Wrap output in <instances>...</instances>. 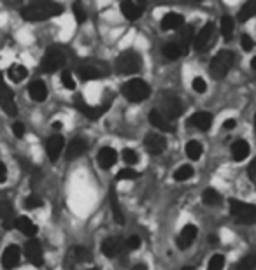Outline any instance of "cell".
Instances as JSON below:
<instances>
[{"label":"cell","mask_w":256,"mask_h":270,"mask_svg":"<svg viewBox=\"0 0 256 270\" xmlns=\"http://www.w3.org/2000/svg\"><path fill=\"white\" fill-rule=\"evenodd\" d=\"M181 270H193L191 267H184V268H181Z\"/></svg>","instance_id":"cell-54"},{"label":"cell","mask_w":256,"mask_h":270,"mask_svg":"<svg viewBox=\"0 0 256 270\" xmlns=\"http://www.w3.org/2000/svg\"><path fill=\"white\" fill-rule=\"evenodd\" d=\"M125 244H126V248H128V249H134V251H135V249H139V248H140V237H137V235L128 237Z\"/></svg>","instance_id":"cell-47"},{"label":"cell","mask_w":256,"mask_h":270,"mask_svg":"<svg viewBox=\"0 0 256 270\" xmlns=\"http://www.w3.org/2000/svg\"><path fill=\"white\" fill-rule=\"evenodd\" d=\"M254 169H256V162H253L249 165V179L251 181H254Z\"/></svg>","instance_id":"cell-51"},{"label":"cell","mask_w":256,"mask_h":270,"mask_svg":"<svg viewBox=\"0 0 256 270\" xmlns=\"http://www.w3.org/2000/svg\"><path fill=\"white\" fill-rule=\"evenodd\" d=\"M14 228H18V230L27 237H35V233H37V224L32 223V221L28 218H25V216H22V218H16Z\"/></svg>","instance_id":"cell-27"},{"label":"cell","mask_w":256,"mask_h":270,"mask_svg":"<svg viewBox=\"0 0 256 270\" xmlns=\"http://www.w3.org/2000/svg\"><path fill=\"white\" fill-rule=\"evenodd\" d=\"M197 227L195 224H186V227L183 228V232H181L179 239H177V248L179 249H186L188 245H191V242L195 240L197 237Z\"/></svg>","instance_id":"cell-18"},{"label":"cell","mask_w":256,"mask_h":270,"mask_svg":"<svg viewBox=\"0 0 256 270\" xmlns=\"http://www.w3.org/2000/svg\"><path fill=\"white\" fill-rule=\"evenodd\" d=\"M254 268H256V260H254L253 255L246 256L237 267V270H254Z\"/></svg>","instance_id":"cell-40"},{"label":"cell","mask_w":256,"mask_h":270,"mask_svg":"<svg viewBox=\"0 0 256 270\" xmlns=\"http://www.w3.org/2000/svg\"><path fill=\"white\" fill-rule=\"evenodd\" d=\"M163 55H165V58H168V60H177L183 53H181L177 42H168L163 46Z\"/></svg>","instance_id":"cell-33"},{"label":"cell","mask_w":256,"mask_h":270,"mask_svg":"<svg viewBox=\"0 0 256 270\" xmlns=\"http://www.w3.org/2000/svg\"><path fill=\"white\" fill-rule=\"evenodd\" d=\"M123 160H125V163H128V165H135V163L139 162V154L137 151L130 149V147H126V149H123Z\"/></svg>","instance_id":"cell-38"},{"label":"cell","mask_w":256,"mask_h":270,"mask_svg":"<svg viewBox=\"0 0 256 270\" xmlns=\"http://www.w3.org/2000/svg\"><path fill=\"white\" fill-rule=\"evenodd\" d=\"M251 67H253L254 71H256V58H253V60H251Z\"/></svg>","instance_id":"cell-53"},{"label":"cell","mask_w":256,"mask_h":270,"mask_svg":"<svg viewBox=\"0 0 256 270\" xmlns=\"http://www.w3.org/2000/svg\"><path fill=\"white\" fill-rule=\"evenodd\" d=\"M74 16H76L77 23H84V19H86V12H84V9H82L81 4H74Z\"/></svg>","instance_id":"cell-45"},{"label":"cell","mask_w":256,"mask_h":270,"mask_svg":"<svg viewBox=\"0 0 256 270\" xmlns=\"http://www.w3.org/2000/svg\"><path fill=\"white\" fill-rule=\"evenodd\" d=\"M76 107L79 112L84 114L88 120H98L100 116H104V112L109 107V104L107 105H100V107H92V105L84 104V102H76Z\"/></svg>","instance_id":"cell-17"},{"label":"cell","mask_w":256,"mask_h":270,"mask_svg":"<svg viewBox=\"0 0 256 270\" xmlns=\"http://www.w3.org/2000/svg\"><path fill=\"white\" fill-rule=\"evenodd\" d=\"M25 256H27V260L30 261L32 265H35V267H40V265L44 263L42 245H40V242H37L35 239L28 240L27 245H25Z\"/></svg>","instance_id":"cell-9"},{"label":"cell","mask_w":256,"mask_h":270,"mask_svg":"<svg viewBox=\"0 0 256 270\" xmlns=\"http://www.w3.org/2000/svg\"><path fill=\"white\" fill-rule=\"evenodd\" d=\"M0 218L4 221V228H6V230H12V228H14L16 218H14V212H12L9 204H6V202L0 204Z\"/></svg>","instance_id":"cell-28"},{"label":"cell","mask_w":256,"mask_h":270,"mask_svg":"<svg viewBox=\"0 0 256 270\" xmlns=\"http://www.w3.org/2000/svg\"><path fill=\"white\" fill-rule=\"evenodd\" d=\"M132 270H147V265H144V263H137V265H134V267H132Z\"/></svg>","instance_id":"cell-52"},{"label":"cell","mask_w":256,"mask_h":270,"mask_svg":"<svg viewBox=\"0 0 256 270\" xmlns=\"http://www.w3.org/2000/svg\"><path fill=\"white\" fill-rule=\"evenodd\" d=\"M184 18L177 12H168L162 18V28L163 30H176V28L183 27Z\"/></svg>","instance_id":"cell-25"},{"label":"cell","mask_w":256,"mask_h":270,"mask_svg":"<svg viewBox=\"0 0 256 270\" xmlns=\"http://www.w3.org/2000/svg\"><path fill=\"white\" fill-rule=\"evenodd\" d=\"M88 149V144H86L84 139H74V141H70V144L67 146V158L69 160H74L77 156H81L84 151Z\"/></svg>","instance_id":"cell-23"},{"label":"cell","mask_w":256,"mask_h":270,"mask_svg":"<svg viewBox=\"0 0 256 270\" xmlns=\"http://www.w3.org/2000/svg\"><path fill=\"white\" fill-rule=\"evenodd\" d=\"M61 83L65 84V88H67V89L76 88V81L72 79V74H70V72H61Z\"/></svg>","instance_id":"cell-44"},{"label":"cell","mask_w":256,"mask_h":270,"mask_svg":"<svg viewBox=\"0 0 256 270\" xmlns=\"http://www.w3.org/2000/svg\"><path fill=\"white\" fill-rule=\"evenodd\" d=\"M249 144L244 141V139H239L232 144V154H233V160L235 162H242L249 156Z\"/></svg>","instance_id":"cell-26"},{"label":"cell","mask_w":256,"mask_h":270,"mask_svg":"<svg viewBox=\"0 0 256 270\" xmlns=\"http://www.w3.org/2000/svg\"><path fill=\"white\" fill-rule=\"evenodd\" d=\"M0 107L6 110V114H9V116H16V112H18V109H16V102H14V95H12V92L7 88L2 72H0Z\"/></svg>","instance_id":"cell-8"},{"label":"cell","mask_w":256,"mask_h":270,"mask_svg":"<svg viewBox=\"0 0 256 270\" xmlns=\"http://www.w3.org/2000/svg\"><path fill=\"white\" fill-rule=\"evenodd\" d=\"M88 270H98V268H88Z\"/></svg>","instance_id":"cell-55"},{"label":"cell","mask_w":256,"mask_h":270,"mask_svg":"<svg viewBox=\"0 0 256 270\" xmlns=\"http://www.w3.org/2000/svg\"><path fill=\"white\" fill-rule=\"evenodd\" d=\"M184 151H186L188 158L198 160L200 158V154H202V144H198L197 141H189L186 144V147H184Z\"/></svg>","instance_id":"cell-34"},{"label":"cell","mask_w":256,"mask_h":270,"mask_svg":"<svg viewBox=\"0 0 256 270\" xmlns=\"http://www.w3.org/2000/svg\"><path fill=\"white\" fill-rule=\"evenodd\" d=\"M191 86H193V89H195L197 93H205V92H207V83H205L202 77H195Z\"/></svg>","instance_id":"cell-42"},{"label":"cell","mask_w":256,"mask_h":270,"mask_svg":"<svg viewBox=\"0 0 256 270\" xmlns=\"http://www.w3.org/2000/svg\"><path fill=\"white\" fill-rule=\"evenodd\" d=\"M116 160H118V154H116V151L113 149V147H102L100 151H98V154H97V162H98V165H100V169H111V167L116 163Z\"/></svg>","instance_id":"cell-14"},{"label":"cell","mask_w":256,"mask_h":270,"mask_svg":"<svg viewBox=\"0 0 256 270\" xmlns=\"http://www.w3.org/2000/svg\"><path fill=\"white\" fill-rule=\"evenodd\" d=\"M254 12H256L254 4H253V2H249V4H246V6L241 9V12H239V18H241V21H247V19L253 18Z\"/></svg>","instance_id":"cell-36"},{"label":"cell","mask_w":256,"mask_h":270,"mask_svg":"<svg viewBox=\"0 0 256 270\" xmlns=\"http://www.w3.org/2000/svg\"><path fill=\"white\" fill-rule=\"evenodd\" d=\"M235 125H237V123H235V120H226L225 123H223V128H225V130H232V128H235Z\"/></svg>","instance_id":"cell-50"},{"label":"cell","mask_w":256,"mask_h":270,"mask_svg":"<svg viewBox=\"0 0 256 270\" xmlns=\"http://www.w3.org/2000/svg\"><path fill=\"white\" fill-rule=\"evenodd\" d=\"M193 174H195V170H193L191 165H183L174 172V179L176 181H188V179L193 177Z\"/></svg>","instance_id":"cell-32"},{"label":"cell","mask_w":256,"mask_h":270,"mask_svg":"<svg viewBox=\"0 0 256 270\" xmlns=\"http://www.w3.org/2000/svg\"><path fill=\"white\" fill-rule=\"evenodd\" d=\"M61 12H63V7L56 2H34L23 7L22 16L27 21H44V19L55 18Z\"/></svg>","instance_id":"cell-1"},{"label":"cell","mask_w":256,"mask_h":270,"mask_svg":"<svg viewBox=\"0 0 256 270\" xmlns=\"http://www.w3.org/2000/svg\"><path fill=\"white\" fill-rule=\"evenodd\" d=\"M140 56L139 53L132 51V49H128V51H123L121 55L118 56L116 61H114V67H116V71L119 74H135L140 69Z\"/></svg>","instance_id":"cell-5"},{"label":"cell","mask_w":256,"mask_h":270,"mask_svg":"<svg viewBox=\"0 0 256 270\" xmlns=\"http://www.w3.org/2000/svg\"><path fill=\"white\" fill-rule=\"evenodd\" d=\"M202 200H204L205 206H220L221 195L218 193L216 190H212V188H207V190L204 191V195H202Z\"/></svg>","instance_id":"cell-31"},{"label":"cell","mask_w":256,"mask_h":270,"mask_svg":"<svg viewBox=\"0 0 256 270\" xmlns=\"http://www.w3.org/2000/svg\"><path fill=\"white\" fill-rule=\"evenodd\" d=\"M6 179H7V169H6V165L0 162V183H6Z\"/></svg>","instance_id":"cell-49"},{"label":"cell","mask_w":256,"mask_h":270,"mask_svg":"<svg viewBox=\"0 0 256 270\" xmlns=\"http://www.w3.org/2000/svg\"><path fill=\"white\" fill-rule=\"evenodd\" d=\"M79 76H81L82 81H97V79H102L105 74L102 71H98V69H95V67H81Z\"/></svg>","instance_id":"cell-30"},{"label":"cell","mask_w":256,"mask_h":270,"mask_svg":"<svg viewBox=\"0 0 256 270\" xmlns=\"http://www.w3.org/2000/svg\"><path fill=\"white\" fill-rule=\"evenodd\" d=\"M193 39H195V28L191 27V25H188V27L183 28V32H181V37H179V42H177V46H179L181 53H186L188 48L193 44Z\"/></svg>","instance_id":"cell-24"},{"label":"cell","mask_w":256,"mask_h":270,"mask_svg":"<svg viewBox=\"0 0 256 270\" xmlns=\"http://www.w3.org/2000/svg\"><path fill=\"white\" fill-rule=\"evenodd\" d=\"M150 121H151V125L155 126V128L162 130V132H168V133H170V132H174V130H176L174 123L168 121L158 109H153L151 112H150Z\"/></svg>","instance_id":"cell-12"},{"label":"cell","mask_w":256,"mask_h":270,"mask_svg":"<svg viewBox=\"0 0 256 270\" xmlns=\"http://www.w3.org/2000/svg\"><path fill=\"white\" fill-rule=\"evenodd\" d=\"M123 245H125V242H123L119 237L118 239L116 237H111V239H105L104 244H102V253H104L107 258H114L123 251Z\"/></svg>","instance_id":"cell-16"},{"label":"cell","mask_w":256,"mask_h":270,"mask_svg":"<svg viewBox=\"0 0 256 270\" xmlns=\"http://www.w3.org/2000/svg\"><path fill=\"white\" fill-rule=\"evenodd\" d=\"M12 133H14V137L22 139L23 135H25V125H23V123H18V121H16L14 125H12Z\"/></svg>","instance_id":"cell-48"},{"label":"cell","mask_w":256,"mask_h":270,"mask_svg":"<svg viewBox=\"0 0 256 270\" xmlns=\"http://www.w3.org/2000/svg\"><path fill=\"white\" fill-rule=\"evenodd\" d=\"M230 211H232V216L237 223H241V224L254 223L256 209L254 206H251V204L239 202V200H230Z\"/></svg>","instance_id":"cell-6"},{"label":"cell","mask_w":256,"mask_h":270,"mask_svg":"<svg viewBox=\"0 0 256 270\" xmlns=\"http://www.w3.org/2000/svg\"><path fill=\"white\" fill-rule=\"evenodd\" d=\"M121 12L126 19H130V21H137L140 16H142L144 7L140 6V4H135V2H123Z\"/></svg>","instance_id":"cell-20"},{"label":"cell","mask_w":256,"mask_h":270,"mask_svg":"<svg viewBox=\"0 0 256 270\" xmlns=\"http://www.w3.org/2000/svg\"><path fill=\"white\" fill-rule=\"evenodd\" d=\"M70 255H72V258L76 261H86L90 258V251L86 248H81V245H77V248H72Z\"/></svg>","instance_id":"cell-37"},{"label":"cell","mask_w":256,"mask_h":270,"mask_svg":"<svg viewBox=\"0 0 256 270\" xmlns=\"http://www.w3.org/2000/svg\"><path fill=\"white\" fill-rule=\"evenodd\" d=\"M188 125L197 126L198 130H209L210 125H212V116H210L209 112H205V110H202V112H195L191 118H189Z\"/></svg>","instance_id":"cell-19"},{"label":"cell","mask_w":256,"mask_h":270,"mask_svg":"<svg viewBox=\"0 0 256 270\" xmlns=\"http://www.w3.org/2000/svg\"><path fill=\"white\" fill-rule=\"evenodd\" d=\"M223 267H225V256L214 255L212 258H210L207 270H223Z\"/></svg>","instance_id":"cell-39"},{"label":"cell","mask_w":256,"mask_h":270,"mask_svg":"<svg viewBox=\"0 0 256 270\" xmlns=\"http://www.w3.org/2000/svg\"><path fill=\"white\" fill-rule=\"evenodd\" d=\"M28 95L34 102H44L48 97V88L46 84L42 83V81H34V83H30L28 86Z\"/></svg>","instance_id":"cell-21"},{"label":"cell","mask_w":256,"mask_h":270,"mask_svg":"<svg viewBox=\"0 0 256 270\" xmlns=\"http://www.w3.org/2000/svg\"><path fill=\"white\" fill-rule=\"evenodd\" d=\"M109 200H111V207H113V214H114V221L119 224L125 223V216H123V209H121V204H119V198H118V193H116V188H111L109 191Z\"/></svg>","instance_id":"cell-22"},{"label":"cell","mask_w":256,"mask_h":270,"mask_svg":"<svg viewBox=\"0 0 256 270\" xmlns=\"http://www.w3.org/2000/svg\"><path fill=\"white\" fill-rule=\"evenodd\" d=\"M233 61H235L233 53L228 51V49H223V51L218 53V55L212 58V61H210V67H209L210 76H212L214 79H223V77L230 72Z\"/></svg>","instance_id":"cell-3"},{"label":"cell","mask_w":256,"mask_h":270,"mask_svg":"<svg viewBox=\"0 0 256 270\" xmlns=\"http://www.w3.org/2000/svg\"><path fill=\"white\" fill-rule=\"evenodd\" d=\"M42 206V200L39 198L37 195H28L27 198H25V207L27 209H37V207H40Z\"/></svg>","instance_id":"cell-41"},{"label":"cell","mask_w":256,"mask_h":270,"mask_svg":"<svg viewBox=\"0 0 256 270\" xmlns=\"http://www.w3.org/2000/svg\"><path fill=\"white\" fill-rule=\"evenodd\" d=\"M139 177V172H135L134 169H123L121 172H118V179L123 181V179H135Z\"/></svg>","instance_id":"cell-43"},{"label":"cell","mask_w":256,"mask_h":270,"mask_svg":"<svg viewBox=\"0 0 256 270\" xmlns=\"http://www.w3.org/2000/svg\"><path fill=\"white\" fill-rule=\"evenodd\" d=\"M18 263H19V248H18V245H14V244L7 245V248L4 249V253H2L4 268L11 270V268H14Z\"/></svg>","instance_id":"cell-13"},{"label":"cell","mask_w":256,"mask_h":270,"mask_svg":"<svg viewBox=\"0 0 256 270\" xmlns=\"http://www.w3.org/2000/svg\"><path fill=\"white\" fill-rule=\"evenodd\" d=\"M158 110L167 118L168 121L174 123V120H177V118L183 114V102H181V98L174 95V93L165 92V93H162V100H160Z\"/></svg>","instance_id":"cell-4"},{"label":"cell","mask_w":256,"mask_h":270,"mask_svg":"<svg viewBox=\"0 0 256 270\" xmlns=\"http://www.w3.org/2000/svg\"><path fill=\"white\" fill-rule=\"evenodd\" d=\"M144 144H146L147 151L151 154H162L167 147V141H165L163 135L160 133H150L146 139H144Z\"/></svg>","instance_id":"cell-10"},{"label":"cell","mask_w":256,"mask_h":270,"mask_svg":"<svg viewBox=\"0 0 256 270\" xmlns=\"http://www.w3.org/2000/svg\"><path fill=\"white\" fill-rule=\"evenodd\" d=\"M233 32V19L230 18V16H223L221 18V34L225 39H230V35H232Z\"/></svg>","instance_id":"cell-35"},{"label":"cell","mask_w":256,"mask_h":270,"mask_svg":"<svg viewBox=\"0 0 256 270\" xmlns=\"http://www.w3.org/2000/svg\"><path fill=\"white\" fill-rule=\"evenodd\" d=\"M121 93L125 95L128 102H134V104H139V102L146 100L151 93V88L146 81L142 79H130L128 83L123 84Z\"/></svg>","instance_id":"cell-2"},{"label":"cell","mask_w":256,"mask_h":270,"mask_svg":"<svg viewBox=\"0 0 256 270\" xmlns=\"http://www.w3.org/2000/svg\"><path fill=\"white\" fill-rule=\"evenodd\" d=\"M65 146V139L61 137V135H53V137H49L46 141V153L51 162H56L61 153V149H63Z\"/></svg>","instance_id":"cell-11"},{"label":"cell","mask_w":256,"mask_h":270,"mask_svg":"<svg viewBox=\"0 0 256 270\" xmlns=\"http://www.w3.org/2000/svg\"><path fill=\"white\" fill-rule=\"evenodd\" d=\"M28 76V71L27 67H23V65L19 63H12L9 69H7V77L12 81V83H22L23 79H27Z\"/></svg>","instance_id":"cell-29"},{"label":"cell","mask_w":256,"mask_h":270,"mask_svg":"<svg viewBox=\"0 0 256 270\" xmlns=\"http://www.w3.org/2000/svg\"><path fill=\"white\" fill-rule=\"evenodd\" d=\"M65 65V53L60 48H51L46 51L40 61V69L44 72H56Z\"/></svg>","instance_id":"cell-7"},{"label":"cell","mask_w":256,"mask_h":270,"mask_svg":"<svg viewBox=\"0 0 256 270\" xmlns=\"http://www.w3.org/2000/svg\"><path fill=\"white\" fill-rule=\"evenodd\" d=\"M212 32H214V25L207 23L200 32H198V35L195 37V39H193V48H195L197 51H202V49L207 48L210 37H212Z\"/></svg>","instance_id":"cell-15"},{"label":"cell","mask_w":256,"mask_h":270,"mask_svg":"<svg viewBox=\"0 0 256 270\" xmlns=\"http://www.w3.org/2000/svg\"><path fill=\"white\" fill-rule=\"evenodd\" d=\"M241 46L244 51H253L254 49V42H253V39H251L249 35H242L241 37Z\"/></svg>","instance_id":"cell-46"}]
</instances>
